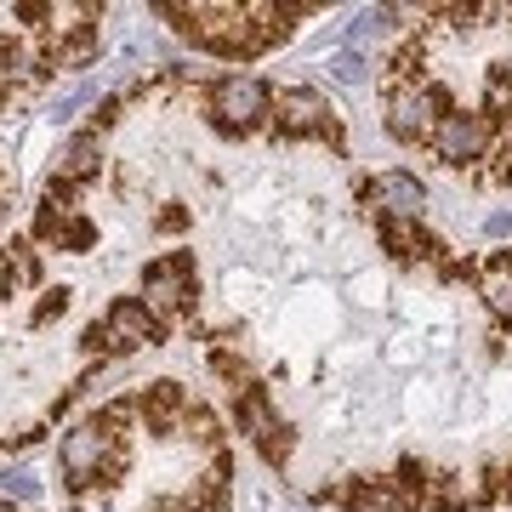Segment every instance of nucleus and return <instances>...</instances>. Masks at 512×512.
Here are the masks:
<instances>
[{
	"instance_id": "15",
	"label": "nucleus",
	"mask_w": 512,
	"mask_h": 512,
	"mask_svg": "<svg viewBox=\"0 0 512 512\" xmlns=\"http://www.w3.org/2000/svg\"><path fill=\"white\" fill-rule=\"evenodd\" d=\"M336 80H348V86H359V80H365V63H359V57H336Z\"/></svg>"
},
{
	"instance_id": "2",
	"label": "nucleus",
	"mask_w": 512,
	"mask_h": 512,
	"mask_svg": "<svg viewBox=\"0 0 512 512\" xmlns=\"http://www.w3.org/2000/svg\"><path fill=\"white\" fill-rule=\"evenodd\" d=\"M433 148H439V160L450 165H473L484 160V148H490V120L484 114H439V131H433Z\"/></svg>"
},
{
	"instance_id": "11",
	"label": "nucleus",
	"mask_w": 512,
	"mask_h": 512,
	"mask_svg": "<svg viewBox=\"0 0 512 512\" xmlns=\"http://www.w3.org/2000/svg\"><path fill=\"white\" fill-rule=\"evenodd\" d=\"M387 23H393V6H365V12L348 23V46H370V40L382 35Z\"/></svg>"
},
{
	"instance_id": "14",
	"label": "nucleus",
	"mask_w": 512,
	"mask_h": 512,
	"mask_svg": "<svg viewBox=\"0 0 512 512\" xmlns=\"http://www.w3.org/2000/svg\"><path fill=\"white\" fill-rule=\"evenodd\" d=\"M490 109H495V114H512V74H507V69L490 74Z\"/></svg>"
},
{
	"instance_id": "1",
	"label": "nucleus",
	"mask_w": 512,
	"mask_h": 512,
	"mask_svg": "<svg viewBox=\"0 0 512 512\" xmlns=\"http://www.w3.org/2000/svg\"><path fill=\"white\" fill-rule=\"evenodd\" d=\"M211 114H217L228 131H251L262 114H268V86L256 74H228L211 86Z\"/></svg>"
},
{
	"instance_id": "12",
	"label": "nucleus",
	"mask_w": 512,
	"mask_h": 512,
	"mask_svg": "<svg viewBox=\"0 0 512 512\" xmlns=\"http://www.w3.org/2000/svg\"><path fill=\"white\" fill-rule=\"evenodd\" d=\"M92 165H97V143H92V137H80V143L63 148V171H69V177H86Z\"/></svg>"
},
{
	"instance_id": "7",
	"label": "nucleus",
	"mask_w": 512,
	"mask_h": 512,
	"mask_svg": "<svg viewBox=\"0 0 512 512\" xmlns=\"http://www.w3.org/2000/svg\"><path fill=\"white\" fill-rule=\"evenodd\" d=\"M109 336L120 342V348H137V342H154L160 336V325H154V313H148V302H114L109 308Z\"/></svg>"
},
{
	"instance_id": "9",
	"label": "nucleus",
	"mask_w": 512,
	"mask_h": 512,
	"mask_svg": "<svg viewBox=\"0 0 512 512\" xmlns=\"http://www.w3.org/2000/svg\"><path fill=\"white\" fill-rule=\"evenodd\" d=\"M63 467H69L74 484H86L103 467V433L97 427H74L69 439H63Z\"/></svg>"
},
{
	"instance_id": "10",
	"label": "nucleus",
	"mask_w": 512,
	"mask_h": 512,
	"mask_svg": "<svg viewBox=\"0 0 512 512\" xmlns=\"http://www.w3.org/2000/svg\"><path fill=\"white\" fill-rule=\"evenodd\" d=\"M348 512H404V501L387 490V484H353Z\"/></svg>"
},
{
	"instance_id": "3",
	"label": "nucleus",
	"mask_w": 512,
	"mask_h": 512,
	"mask_svg": "<svg viewBox=\"0 0 512 512\" xmlns=\"http://www.w3.org/2000/svg\"><path fill=\"white\" fill-rule=\"evenodd\" d=\"M387 126H393V137H404V143L433 137V131H439V92H433V86H399V92L387 97Z\"/></svg>"
},
{
	"instance_id": "6",
	"label": "nucleus",
	"mask_w": 512,
	"mask_h": 512,
	"mask_svg": "<svg viewBox=\"0 0 512 512\" xmlns=\"http://www.w3.org/2000/svg\"><path fill=\"white\" fill-rule=\"evenodd\" d=\"M370 200L382 205L387 217H421V211H427V188H421L410 171H382V177L370 183Z\"/></svg>"
},
{
	"instance_id": "4",
	"label": "nucleus",
	"mask_w": 512,
	"mask_h": 512,
	"mask_svg": "<svg viewBox=\"0 0 512 512\" xmlns=\"http://www.w3.org/2000/svg\"><path fill=\"white\" fill-rule=\"evenodd\" d=\"M143 291L148 302H160V308H183L188 296H194V256H165V262H154L143 274Z\"/></svg>"
},
{
	"instance_id": "5",
	"label": "nucleus",
	"mask_w": 512,
	"mask_h": 512,
	"mask_svg": "<svg viewBox=\"0 0 512 512\" xmlns=\"http://www.w3.org/2000/svg\"><path fill=\"white\" fill-rule=\"evenodd\" d=\"M279 126L291 131V137H302V131H319V137H330V103L319 92H308V86H291V92H279Z\"/></svg>"
},
{
	"instance_id": "8",
	"label": "nucleus",
	"mask_w": 512,
	"mask_h": 512,
	"mask_svg": "<svg viewBox=\"0 0 512 512\" xmlns=\"http://www.w3.org/2000/svg\"><path fill=\"white\" fill-rule=\"evenodd\" d=\"M245 421H251V439L262 444V456H268V461H285V450H291V433L274 421V410H268V399H262V393H245Z\"/></svg>"
},
{
	"instance_id": "13",
	"label": "nucleus",
	"mask_w": 512,
	"mask_h": 512,
	"mask_svg": "<svg viewBox=\"0 0 512 512\" xmlns=\"http://www.w3.org/2000/svg\"><path fill=\"white\" fill-rule=\"evenodd\" d=\"M177 404H183V393H177V382H160V387H154V393L143 399V410H148L154 421H165L171 410H177Z\"/></svg>"
}]
</instances>
